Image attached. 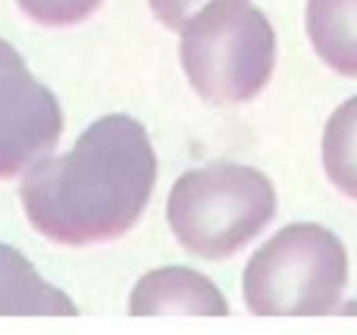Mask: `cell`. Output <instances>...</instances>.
I'll list each match as a JSON object with an SVG mask.
<instances>
[{
    "label": "cell",
    "instance_id": "6da1fadb",
    "mask_svg": "<svg viewBox=\"0 0 357 335\" xmlns=\"http://www.w3.org/2000/svg\"><path fill=\"white\" fill-rule=\"evenodd\" d=\"M154 182L157 154L144 125L110 113L88 125L69 154L38 160L19 198L44 238L82 248L126 235L142 219Z\"/></svg>",
    "mask_w": 357,
    "mask_h": 335
},
{
    "label": "cell",
    "instance_id": "7a4b0ae2",
    "mask_svg": "<svg viewBox=\"0 0 357 335\" xmlns=\"http://www.w3.org/2000/svg\"><path fill=\"white\" fill-rule=\"evenodd\" d=\"M178 60L207 104H245L273 75L276 31L251 0H210L185 22Z\"/></svg>",
    "mask_w": 357,
    "mask_h": 335
},
{
    "label": "cell",
    "instance_id": "3957f363",
    "mask_svg": "<svg viewBox=\"0 0 357 335\" xmlns=\"http://www.w3.org/2000/svg\"><path fill=\"white\" fill-rule=\"evenodd\" d=\"M276 217V188L260 169L210 163L173 185L167 219L176 242L204 260H226Z\"/></svg>",
    "mask_w": 357,
    "mask_h": 335
},
{
    "label": "cell",
    "instance_id": "277c9868",
    "mask_svg": "<svg viewBox=\"0 0 357 335\" xmlns=\"http://www.w3.org/2000/svg\"><path fill=\"white\" fill-rule=\"evenodd\" d=\"M348 286V251L335 232L291 223L248 260L241 292L257 317H326Z\"/></svg>",
    "mask_w": 357,
    "mask_h": 335
},
{
    "label": "cell",
    "instance_id": "5b68a950",
    "mask_svg": "<svg viewBox=\"0 0 357 335\" xmlns=\"http://www.w3.org/2000/svg\"><path fill=\"white\" fill-rule=\"evenodd\" d=\"M63 110L31 75L10 41L0 38V179L29 173L60 141Z\"/></svg>",
    "mask_w": 357,
    "mask_h": 335
},
{
    "label": "cell",
    "instance_id": "8992f818",
    "mask_svg": "<svg viewBox=\"0 0 357 335\" xmlns=\"http://www.w3.org/2000/svg\"><path fill=\"white\" fill-rule=\"evenodd\" d=\"M132 317L157 313H195V317H226L229 304L222 292L188 267H160L138 279L129 298Z\"/></svg>",
    "mask_w": 357,
    "mask_h": 335
},
{
    "label": "cell",
    "instance_id": "52a82bcc",
    "mask_svg": "<svg viewBox=\"0 0 357 335\" xmlns=\"http://www.w3.org/2000/svg\"><path fill=\"white\" fill-rule=\"evenodd\" d=\"M69 295L41 279L16 248L0 242V317H75Z\"/></svg>",
    "mask_w": 357,
    "mask_h": 335
},
{
    "label": "cell",
    "instance_id": "ba28073f",
    "mask_svg": "<svg viewBox=\"0 0 357 335\" xmlns=\"http://www.w3.org/2000/svg\"><path fill=\"white\" fill-rule=\"evenodd\" d=\"M307 38L329 69L357 79V0H307Z\"/></svg>",
    "mask_w": 357,
    "mask_h": 335
},
{
    "label": "cell",
    "instance_id": "9c48e42d",
    "mask_svg": "<svg viewBox=\"0 0 357 335\" xmlns=\"http://www.w3.org/2000/svg\"><path fill=\"white\" fill-rule=\"evenodd\" d=\"M323 166L329 182L357 201V94L335 107L323 129Z\"/></svg>",
    "mask_w": 357,
    "mask_h": 335
},
{
    "label": "cell",
    "instance_id": "30bf717a",
    "mask_svg": "<svg viewBox=\"0 0 357 335\" xmlns=\"http://www.w3.org/2000/svg\"><path fill=\"white\" fill-rule=\"evenodd\" d=\"M25 13L41 25H75L100 6V0H19Z\"/></svg>",
    "mask_w": 357,
    "mask_h": 335
},
{
    "label": "cell",
    "instance_id": "8fae6325",
    "mask_svg": "<svg viewBox=\"0 0 357 335\" xmlns=\"http://www.w3.org/2000/svg\"><path fill=\"white\" fill-rule=\"evenodd\" d=\"M148 3H151V10H154V16L160 19L167 29L182 31L185 22H188L201 6H207L210 0H148Z\"/></svg>",
    "mask_w": 357,
    "mask_h": 335
}]
</instances>
